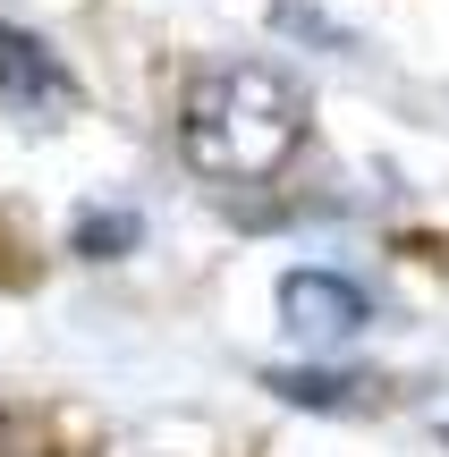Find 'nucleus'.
Wrapping results in <instances>:
<instances>
[{"label":"nucleus","instance_id":"f03ea898","mask_svg":"<svg viewBox=\"0 0 449 457\" xmlns=\"http://www.w3.org/2000/svg\"><path fill=\"white\" fill-rule=\"evenodd\" d=\"M373 322V296L356 288L348 271H322V262H305V271H280V330L305 347H339L356 339V330Z\"/></svg>","mask_w":449,"mask_h":457},{"label":"nucleus","instance_id":"39448f33","mask_svg":"<svg viewBox=\"0 0 449 457\" xmlns=\"http://www.w3.org/2000/svg\"><path fill=\"white\" fill-rule=\"evenodd\" d=\"M0 457H51L43 424H26V415H0Z\"/></svg>","mask_w":449,"mask_h":457},{"label":"nucleus","instance_id":"7ed1b4c3","mask_svg":"<svg viewBox=\"0 0 449 457\" xmlns=\"http://www.w3.org/2000/svg\"><path fill=\"white\" fill-rule=\"evenodd\" d=\"M68 102H77V85H68L60 51L9 26V9H0V111H68Z\"/></svg>","mask_w":449,"mask_h":457},{"label":"nucleus","instance_id":"f257e3e1","mask_svg":"<svg viewBox=\"0 0 449 457\" xmlns=\"http://www.w3.org/2000/svg\"><path fill=\"white\" fill-rule=\"evenodd\" d=\"M170 145L212 187H263L314 145V94L280 60H204L170 102Z\"/></svg>","mask_w":449,"mask_h":457},{"label":"nucleus","instance_id":"20e7f679","mask_svg":"<svg viewBox=\"0 0 449 457\" xmlns=\"http://www.w3.org/2000/svg\"><path fill=\"white\" fill-rule=\"evenodd\" d=\"M263 390H280L288 407H314V415L382 407V381H373V373H322V364H305V373H263Z\"/></svg>","mask_w":449,"mask_h":457}]
</instances>
